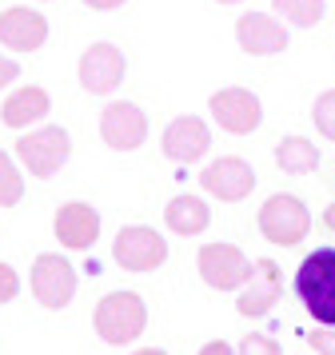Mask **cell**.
<instances>
[{
	"instance_id": "7a4b0ae2",
	"label": "cell",
	"mask_w": 335,
	"mask_h": 355,
	"mask_svg": "<svg viewBox=\"0 0 335 355\" xmlns=\"http://www.w3.org/2000/svg\"><path fill=\"white\" fill-rule=\"evenodd\" d=\"M92 320H96V336L104 339V343L124 347V343L144 336V327H148V304L136 291H108L96 304Z\"/></svg>"
},
{
	"instance_id": "44dd1931",
	"label": "cell",
	"mask_w": 335,
	"mask_h": 355,
	"mask_svg": "<svg viewBox=\"0 0 335 355\" xmlns=\"http://www.w3.org/2000/svg\"><path fill=\"white\" fill-rule=\"evenodd\" d=\"M24 200V176L8 152H0V208H16Z\"/></svg>"
},
{
	"instance_id": "ba28073f",
	"label": "cell",
	"mask_w": 335,
	"mask_h": 355,
	"mask_svg": "<svg viewBox=\"0 0 335 355\" xmlns=\"http://www.w3.org/2000/svg\"><path fill=\"white\" fill-rule=\"evenodd\" d=\"M32 295L40 300V307L48 311H60V307L72 304V295H76V272H72V263L56 252H44V256H36L32 263Z\"/></svg>"
},
{
	"instance_id": "52a82bcc",
	"label": "cell",
	"mask_w": 335,
	"mask_h": 355,
	"mask_svg": "<svg viewBox=\"0 0 335 355\" xmlns=\"http://www.w3.org/2000/svg\"><path fill=\"white\" fill-rule=\"evenodd\" d=\"M124 72H128L124 52L116 44H108V40H96V44H88L80 52L76 76H80V88L92 92V96H112L124 84Z\"/></svg>"
},
{
	"instance_id": "484cf974",
	"label": "cell",
	"mask_w": 335,
	"mask_h": 355,
	"mask_svg": "<svg viewBox=\"0 0 335 355\" xmlns=\"http://www.w3.org/2000/svg\"><path fill=\"white\" fill-rule=\"evenodd\" d=\"M16 76H20V64H16L12 56H0V92H4Z\"/></svg>"
},
{
	"instance_id": "9c48e42d",
	"label": "cell",
	"mask_w": 335,
	"mask_h": 355,
	"mask_svg": "<svg viewBox=\"0 0 335 355\" xmlns=\"http://www.w3.org/2000/svg\"><path fill=\"white\" fill-rule=\"evenodd\" d=\"M207 108H212V120H216L223 132H232V136H248V132H255L259 120H264L259 96H255L252 88H236V84L212 92Z\"/></svg>"
},
{
	"instance_id": "f546056e",
	"label": "cell",
	"mask_w": 335,
	"mask_h": 355,
	"mask_svg": "<svg viewBox=\"0 0 335 355\" xmlns=\"http://www.w3.org/2000/svg\"><path fill=\"white\" fill-rule=\"evenodd\" d=\"M132 355H168L164 347H140V352H132Z\"/></svg>"
},
{
	"instance_id": "8fae6325",
	"label": "cell",
	"mask_w": 335,
	"mask_h": 355,
	"mask_svg": "<svg viewBox=\"0 0 335 355\" xmlns=\"http://www.w3.org/2000/svg\"><path fill=\"white\" fill-rule=\"evenodd\" d=\"M200 188L207 196L223 200V204H239L255 188V168L243 156H220L216 164H207L200 172Z\"/></svg>"
},
{
	"instance_id": "30bf717a",
	"label": "cell",
	"mask_w": 335,
	"mask_h": 355,
	"mask_svg": "<svg viewBox=\"0 0 335 355\" xmlns=\"http://www.w3.org/2000/svg\"><path fill=\"white\" fill-rule=\"evenodd\" d=\"M100 136L116 152H136L148 140V112L132 100H116L100 112Z\"/></svg>"
},
{
	"instance_id": "f1b7e54d",
	"label": "cell",
	"mask_w": 335,
	"mask_h": 355,
	"mask_svg": "<svg viewBox=\"0 0 335 355\" xmlns=\"http://www.w3.org/2000/svg\"><path fill=\"white\" fill-rule=\"evenodd\" d=\"M323 224L335 232V204H327V208H323Z\"/></svg>"
},
{
	"instance_id": "4fadbf2b",
	"label": "cell",
	"mask_w": 335,
	"mask_h": 355,
	"mask_svg": "<svg viewBox=\"0 0 335 355\" xmlns=\"http://www.w3.org/2000/svg\"><path fill=\"white\" fill-rule=\"evenodd\" d=\"M160 148H164V156L175 164H196L207 156V148H212V132L200 116H175L172 124L164 128L160 136Z\"/></svg>"
},
{
	"instance_id": "4dcf8cb0",
	"label": "cell",
	"mask_w": 335,
	"mask_h": 355,
	"mask_svg": "<svg viewBox=\"0 0 335 355\" xmlns=\"http://www.w3.org/2000/svg\"><path fill=\"white\" fill-rule=\"evenodd\" d=\"M216 4H239V0H216Z\"/></svg>"
},
{
	"instance_id": "5b68a950",
	"label": "cell",
	"mask_w": 335,
	"mask_h": 355,
	"mask_svg": "<svg viewBox=\"0 0 335 355\" xmlns=\"http://www.w3.org/2000/svg\"><path fill=\"white\" fill-rule=\"evenodd\" d=\"M196 268H200V279L212 291H239L255 272V263L236 243H204L200 256H196Z\"/></svg>"
},
{
	"instance_id": "6da1fadb",
	"label": "cell",
	"mask_w": 335,
	"mask_h": 355,
	"mask_svg": "<svg viewBox=\"0 0 335 355\" xmlns=\"http://www.w3.org/2000/svg\"><path fill=\"white\" fill-rule=\"evenodd\" d=\"M295 295L319 327H335V248L307 252L295 272Z\"/></svg>"
},
{
	"instance_id": "4316f807",
	"label": "cell",
	"mask_w": 335,
	"mask_h": 355,
	"mask_svg": "<svg viewBox=\"0 0 335 355\" xmlns=\"http://www.w3.org/2000/svg\"><path fill=\"white\" fill-rule=\"evenodd\" d=\"M200 355H236V347L223 343V339H207L204 347H200Z\"/></svg>"
},
{
	"instance_id": "5bb4252c",
	"label": "cell",
	"mask_w": 335,
	"mask_h": 355,
	"mask_svg": "<svg viewBox=\"0 0 335 355\" xmlns=\"http://www.w3.org/2000/svg\"><path fill=\"white\" fill-rule=\"evenodd\" d=\"M52 232L64 248L72 252H88L96 240H100V211L84 200H72V204H60L56 208V220H52Z\"/></svg>"
},
{
	"instance_id": "7402d4cb",
	"label": "cell",
	"mask_w": 335,
	"mask_h": 355,
	"mask_svg": "<svg viewBox=\"0 0 335 355\" xmlns=\"http://www.w3.org/2000/svg\"><path fill=\"white\" fill-rule=\"evenodd\" d=\"M311 120H316V128L335 144V88H327V92H319L316 96V104H311Z\"/></svg>"
},
{
	"instance_id": "83f0119b",
	"label": "cell",
	"mask_w": 335,
	"mask_h": 355,
	"mask_svg": "<svg viewBox=\"0 0 335 355\" xmlns=\"http://www.w3.org/2000/svg\"><path fill=\"white\" fill-rule=\"evenodd\" d=\"M84 4H88V8H100V12H108V8H120L124 0H84Z\"/></svg>"
},
{
	"instance_id": "8992f818",
	"label": "cell",
	"mask_w": 335,
	"mask_h": 355,
	"mask_svg": "<svg viewBox=\"0 0 335 355\" xmlns=\"http://www.w3.org/2000/svg\"><path fill=\"white\" fill-rule=\"evenodd\" d=\"M112 259H116L124 272H156L160 263L168 259V240L160 236L156 227L128 224V227H120L116 240H112Z\"/></svg>"
},
{
	"instance_id": "7c38bea8",
	"label": "cell",
	"mask_w": 335,
	"mask_h": 355,
	"mask_svg": "<svg viewBox=\"0 0 335 355\" xmlns=\"http://www.w3.org/2000/svg\"><path fill=\"white\" fill-rule=\"evenodd\" d=\"M280 295H284L280 263H275V259H255L252 279H248V284L239 288V295H236V311L248 315V320H259V315H268L271 307L280 304Z\"/></svg>"
},
{
	"instance_id": "d4e9b609",
	"label": "cell",
	"mask_w": 335,
	"mask_h": 355,
	"mask_svg": "<svg viewBox=\"0 0 335 355\" xmlns=\"http://www.w3.org/2000/svg\"><path fill=\"white\" fill-rule=\"evenodd\" d=\"M307 339H311L316 355H335V327H316Z\"/></svg>"
},
{
	"instance_id": "d6986e66",
	"label": "cell",
	"mask_w": 335,
	"mask_h": 355,
	"mask_svg": "<svg viewBox=\"0 0 335 355\" xmlns=\"http://www.w3.org/2000/svg\"><path fill=\"white\" fill-rule=\"evenodd\" d=\"M275 164L284 168L287 176H307L319 168V152L307 136H284L275 144Z\"/></svg>"
},
{
	"instance_id": "e0dca14e",
	"label": "cell",
	"mask_w": 335,
	"mask_h": 355,
	"mask_svg": "<svg viewBox=\"0 0 335 355\" xmlns=\"http://www.w3.org/2000/svg\"><path fill=\"white\" fill-rule=\"evenodd\" d=\"M48 108H52L48 92L44 88H36V84H28V88H16L12 96L4 100L0 120H4L8 128H28V124H36V120H44Z\"/></svg>"
},
{
	"instance_id": "277c9868",
	"label": "cell",
	"mask_w": 335,
	"mask_h": 355,
	"mask_svg": "<svg viewBox=\"0 0 335 355\" xmlns=\"http://www.w3.org/2000/svg\"><path fill=\"white\" fill-rule=\"evenodd\" d=\"M72 156V136L60 128V124H44L36 132H24L16 140V160L28 168V176L36 180H48L56 176L64 164Z\"/></svg>"
},
{
	"instance_id": "603a6c76",
	"label": "cell",
	"mask_w": 335,
	"mask_h": 355,
	"mask_svg": "<svg viewBox=\"0 0 335 355\" xmlns=\"http://www.w3.org/2000/svg\"><path fill=\"white\" fill-rule=\"evenodd\" d=\"M236 355H284V352H280V343H275L271 336H264V331H252V336L239 339Z\"/></svg>"
},
{
	"instance_id": "ac0fdd59",
	"label": "cell",
	"mask_w": 335,
	"mask_h": 355,
	"mask_svg": "<svg viewBox=\"0 0 335 355\" xmlns=\"http://www.w3.org/2000/svg\"><path fill=\"white\" fill-rule=\"evenodd\" d=\"M164 224L172 227L175 236H200L212 224V208L200 196H172L164 208Z\"/></svg>"
},
{
	"instance_id": "ffe728a7",
	"label": "cell",
	"mask_w": 335,
	"mask_h": 355,
	"mask_svg": "<svg viewBox=\"0 0 335 355\" xmlns=\"http://www.w3.org/2000/svg\"><path fill=\"white\" fill-rule=\"evenodd\" d=\"M271 8L295 28H316L327 12V0H271Z\"/></svg>"
},
{
	"instance_id": "9a60e30c",
	"label": "cell",
	"mask_w": 335,
	"mask_h": 355,
	"mask_svg": "<svg viewBox=\"0 0 335 355\" xmlns=\"http://www.w3.org/2000/svg\"><path fill=\"white\" fill-rule=\"evenodd\" d=\"M236 40L248 56H275V52L287 49L284 24L268 12H243L236 20Z\"/></svg>"
},
{
	"instance_id": "3957f363",
	"label": "cell",
	"mask_w": 335,
	"mask_h": 355,
	"mask_svg": "<svg viewBox=\"0 0 335 355\" xmlns=\"http://www.w3.org/2000/svg\"><path fill=\"white\" fill-rule=\"evenodd\" d=\"M255 224H259V232H264L268 243H275V248H295L311 232V211H307V204H303L300 196L275 192L264 200Z\"/></svg>"
},
{
	"instance_id": "2e32d148",
	"label": "cell",
	"mask_w": 335,
	"mask_h": 355,
	"mask_svg": "<svg viewBox=\"0 0 335 355\" xmlns=\"http://www.w3.org/2000/svg\"><path fill=\"white\" fill-rule=\"evenodd\" d=\"M48 40V20L36 8H4L0 12V44L12 52H36Z\"/></svg>"
},
{
	"instance_id": "cb8c5ba5",
	"label": "cell",
	"mask_w": 335,
	"mask_h": 355,
	"mask_svg": "<svg viewBox=\"0 0 335 355\" xmlns=\"http://www.w3.org/2000/svg\"><path fill=\"white\" fill-rule=\"evenodd\" d=\"M20 295V275L12 263H0V304H12Z\"/></svg>"
}]
</instances>
